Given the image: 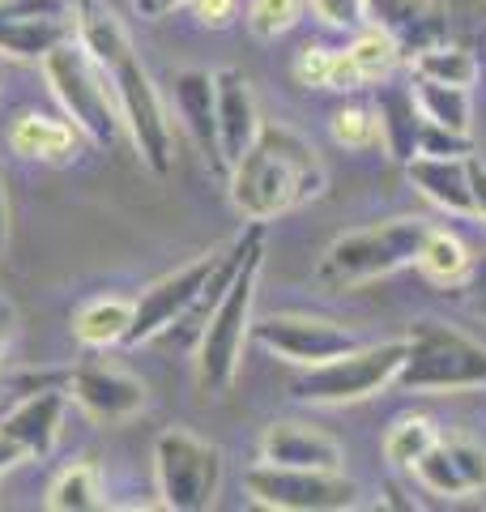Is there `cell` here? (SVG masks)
<instances>
[{
    "instance_id": "cell-1",
    "label": "cell",
    "mask_w": 486,
    "mask_h": 512,
    "mask_svg": "<svg viewBox=\"0 0 486 512\" xmlns=\"http://www.w3.org/2000/svg\"><path fill=\"white\" fill-rule=\"evenodd\" d=\"M77 43L103 64V73L111 77L116 90L124 133L133 141V150L141 154V163L154 175H167L175 167V141H171V120L162 107V94L154 86V77L145 73V64L133 52L124 22L116 18V9H107L103 0H77Z\"/></svg>"
},
{
    "instance_id": "cell-2",
    "label": "cell",
    "mask_w": 486,
    "mask_h": 512,
    "mask_svg": "<svg viewBox=\"0 0 486 512\" xmlns=\"http://www.w3.org/2000/svg\"><path fill=\"white\" fill-rule=\"evenodd\" d=\"M231 205L248 222H273L324 197L329 167L307 137L286 124H265L252 150L226 171Z\"/></svg>"
},
{
    "instance_id": "cell-3",
    "label": "cell",
    "mask_w": 486,
    "mask_h": 512,
    "mask_svg": "<svg viewBox=\"0 0 486 512\" xmlns=\"http://www.w3.org/2000/svg\"><path fill=\"white\" fill-rule=\"evenodd\" d=\"M243 252L231 269V278L218 291L209 320L197 342V389L205 397H222L239 376L243 346L252 342V308H256V282L265 265V222H248L239 231Z\"/></svg>"
},
{
    "instance_id": "cell-4",
    "label": "cell",
    "mask_w": 486,
    "mask_h": 512,
    "mask_svg": "<svg viewBox=\"0 0 486 512\" xmlns=\"http://www.w3.org/2000/svg\"><path fill=\"white\" fill-rule=\"evenodd\" d=\"M393 389L401 393H474L486 389V342L448 320L423 316L405 333V363Z\"/></svg>"
},
{
    "instance_id": "cell-5",
    "label": "cell",
    "mask_w": 486,
    "mask_h": 512,
    "mask_svg": "<svg viewBox=\"0 0 486 512\" xmlns=\"http://www.w3.org/2000/svg\"><path fill=\"white\" fill-rule=\"evenodd\" d=\"M427 231H431L427 218H388L376 222V227L337 235L320 256L316 282L324 291H354V286L380 282L418 261Z\"/></svg>"
},
{
    "instance_id": "cell-6",
    "label": "cell",
    "mask_w": 486,
    "mask_h": 512,
    "mask_svg": "<svg viewBox=\"0 0 486 512\" xmlns=\"http://www.w3.org/2000/svg\"><path fill=\"white\" fill-rule=\"evenodd\" d=\"M43 77L52 86L56 103L64 107V116L77 128L90 146L111 150L124 133V116L111 90V77L103 73V64L94 60L77 39L60 43L56 52H47L43 60Z\"/></svg>"
},
{
    "instance_id": "cell-7",
    "label": "cell",
    "mask_w": 486,
    "mask_h": 512,
    "mask_svg": "<svg viewBox=\"0 0 486 512\" xmlns=\"http://www.w3.org/2000/svg\"><path fill=\"white\" fill-rule=\"evenodd\" d=\"M405 363V338H388L376 346H354L337 359H324L316 367H303V376L290 380V397L303 406H350L367 402L397 384Z\"/></svg>"
},
{
    "instance_id": "cell-8",
    "label": "cell",
    "mask_w": 486,
    "mask_h": 512,
    "mask_svg": "<svg viewBox=\"0 0 486 512\" xmlns=\"http://www.w3.org/2000/svg\"><path fill=\"white\" fill-rule=\"evenodd\" d=\"M222 448L188 427H167L154 440V487L162 508L171 512H205L218 504L222 491Z\"/></svg>"
},
{
    "instance_id": "cell-9",
    "label": "cell",
    "mask_w": 486,
    "mask_h": 512,
    "mask_svg": "<svg viewBox=\"0 0 486 512\" xmlns=\"http://www.w3.org/2000/svg\"><path fill=\"white\" fill-rule=\"evenodd\" d=\"M243 491L273 512H346L359 504V487L342 470H290L269 461L243 474Z\"/></svg>"
},
{
    "instance_id": "cell-10",
    "label": "cell",
    "mask_w": 486,
    "mask_h": 512,
    "mask_svg": "<svg viewBox=\"0 0 486 512\" xmlns=\"http://www.w3.org/2000/svg\"><path fill=\"white\" fill-rule=\"evenodd\" d=\"M222 256H226V248H209L201 256H192L188 265L171 269V274H162L158 282L145 286V291L133 299V329H128L124 346L154 342L175 325V320H184L192 308H201L205 286L218 274Z\"/></svg>"
},
{
    "instance_id": "cell-11",
    "label": "cell",
    "mask_w": 486,
    "mask_h": 512,
    "mask_svg": "<svg viewBox=\"0 0 486 512\" xmlns=\"http://www.w3.org/2000/svg\"><path fill=\"white\" fill-rule=\"evenodd\" d=\"M252 342L269 350L273 359L282 363H295V367H316L324 359H337L346 350L359 346V333L337 325L329 316H299V312H286V316H265V320H252Z\"/></svg>"
},
{
    "instance_id": "cell-12",
    "label": "cell",
    "mask_w": 486,
    "mask_h": 512,
    "mask_svg": "<svg viewBox=\"0 0 486 512\" xmlns=\"http://www.w3.org/2000/svg\"><path fill=\"white\" fill-rule=\"evenodd\" d=\"M69 39H77L69 0H0V56L43 64Z\"/></svg>"
},
{
    "instance_id": "cell-13",
    "label": "cell",
    "mask_w": 486,
    "mask_h": 512,
    "mask_svg": "<svg viewBox=\"0 0 486 512\" xmlns=\"http://www.w3.org/2000/svg\"><path fill=\"white\" fill-rule=\"evenodd\" d=\"M410 474L418 478V487L440 495V500L482 495L486 491V444L469 436H440Z\"/></svg>"
},
{
    "instance_id": "cell-14",
    "label": "cell",
    "mask_w": 486,
    "mask_h": 512,
    "mask_svg": "<svg viewBox=\"0 0 486 512\" xmlns=\"http://www.w3.org/2000/svg\"><path fill=\"white\" fill-rule=\"evenodd\" d=\"M69 393L73 402L99 423H124L133 414L145 410L150 402V389L145 380L124 372V367H111V363H86L69 376Z\"/></svg>"
},
{
    "instance_id": "cell-15",
    "label": "cell",
    "mask_w": 486,
    "mask_h": 512,
    "mask_svg": "<svg viewBox=\"0 0 486 512\" xmlns=\"http://www.w3.org/2000/svg\"><path fill=\"white\" fill-rule=\"evenodd\" d=\"M214 107H218V150L222 167L231 171L243 154L252 150V141L261 137V107H256L252 82L239 69H218L214 73Z\"/></svg>"
},
{
    "instance_id": "cell-16",
    "label": "cell",
    "mask_w": 486,
    "mask_h": 512,
    "mask_svg": "<svg viewBox=\"0 0 486 512\" xmlns=\"http://www.w3.org/2000/svg\"><path fill=\"white\" fill-rule=\"evenodd\" d=\"M261 461L269 466H290V470H342V444L329 431L312 423H269L261 431Z\"/></svg>"
},
{
    "instance_id": "cell-17",
    "label": "cell",
    "mask_w": 486,
    "mask_h": 512,
    "mask_svg": "<svg viewBox=\"0 0 486 512\" xmlns=\"http://www.w3.org/2000/svg\"><path fill=\"white\" fill-rule=\"evenodd\" d=\"M171 103L180 111V120L188 128V137L197 141V150L205 154V163L218 175L222 167V150H218V107H214V73L205 69H184L171 77Z\"/></svg>"
},
{
    "instance_id": "cell-18",
    "label": "cell",
    "mask_w": 486,
    "mask_h": 512,
    "mask_svg": "<svg viewBox=\"0 0 486 512\" xmlns=\"http://www.w3.org/2000/svg\"><path fill=\"white\" fill-rule=\"evenodd\" d=\"M367 13L380 30L397 39L401 52H418L448 39V5L444 0H367Z\"/></svg>"
},
{
    "instance_id": "cell-19",
    "label": "cell",
    "mask_w": 486,
    "mask_h": 512,
    "mask_svg": "<svg viewBox=\"0 0 486 512\" xmlns=\"http://www.w3.org/2000/svg\"><path fill=\"white\" fill-rule=\"evenodd\" d=\"M64 397L60 389H39L22 397L5 419H0V436H9L13 444L26 453V461H39L56 448L60 440V423H64Z\"/></svg>"
},
{
    "instance_id": "cell-20",
    "label": "cell",
    "mask_w": 486,
    "mask_h": 512,
    "mask_svg": "<svg viewBox=\"0 0 486 512\" xmlns=\"http://www.w3.org/2000/svg\"><path fill=\"white\" fill-rule=\"evenodd\" d=\"M410 184L444 214L474 218V197H469V158H435V154H414L405 163Z\"/></svg>"
},
{
    "instance_id": "cell-21",
    "label": "cell",
    "mask_w": 486,
    "mask_h": 512,
    "mask_svg": "<svg viewBox=\"0 0 486 512\" xmlns=\"http://www.w3.org/2000/svg\"><path fill=\"white\" fill-rule=\"evenodd\" d=\"M371 111H376V124H380L384 154L405 167L418 154V137H423V111H418V103H414V90L380 82V99Z\"/></svg>"
},
{
    "instance_id": "cell-22",
    "label": "cell",
    "mask_w": 486,
    "mask_h": 512,
    "mask_svg": "<svg viewBox=\"0 0 486 512\" xmlns=\"http://www.w3.org/2000/svg\"><path fill=\"white\" fill-rule=\"evenodd\" d=\"M9 146H13V154L39 158V163H69V158L77 154V146H81V133L69 120L26 111V116H18L9 128Z\"/></svg>"
},
{
    "instance_id": "cell-23",
    "label": "cell",
    "mask_w": 486,
    "mask_h": 512,
    "mask_svg": "<svg viewBox=\"0 0 486 512\" xmlns=\"http://www.w3.org/2000/svg\"><path fill=\"white\" fill-rule=\"evenodd\" d=\"M128 329H133V299L124 295H99L86 299L73 312V338L90 350H107V346H124Z\"/></svg>"
},
{
    "instance_id": "cell-24",
    "label": "cell",
    "mask_w": 486,
    "mask_h": 512,
    "mask_svg": "<svg viewBox=\"0 0 486 512\" xmlns=\"http://www.w3.org/2000/svg\"><path fill=\"white\" fill-rule=\"evenodd\" d=\"M410 73L423 77V82H444V86H465L469 90L478 82L482 64H478V56L469 52V47L440 39L431 47H418V52L410 56Z\"/></svg>"
},
{
    "instance_id": "cell-25",
    "label": "cell",
    "mask_w": 486,
    "mask_h": 512,
    "mask_svg": "<svg viewBox=\"0 0 486 512\" xmlns=\"http://www.w3.org/2000/svg\"><path fill=\"white\" fill-rule=\"evenodd\" d=\"M47 508H52V512H94V508H107L99 466H94V461H73V466H64L52 478V487H47Z\"/></svg>"
},
{
    "instance_id": "cell-26",
    "label": "cell",
    "mask_w": 486,
    "mask_h": 512,
    "mask_svg": "<svg viewBox=\"0 0 486 512\" xmlns=\"http://www.w3.org/2000/svg\"><path fill=\"white\" fill-rule=\"evenodd\" d=\"M410 90H414V103H418V111H423L427 124H440V128H452V133L469 137L474 103H469L465 86H444V82H423V77H414Z\"/></svg>"
},
{
    "instance_id": "cell-27",
    "label": "cell",
    "mask_w": 486,
    "mask_h": 512,
    "mask_svg": "<svg viewBox=\"0 0 486 512\" xmlns=\"http://www.w3.org/2000/svg\"><path fill=\"white\" fill-rule=\"evenodd\" d=\"M431 282H440V286H461L465 274H469V265H474V256H469V248L461 244V235H452V231H440V227H431L427 239H423V248H418V261H414Z\"/></svg>"
},
{
    "instance_id": "cell-28",
    "label": "cell",
    "mask_w": 486,
    "mask_h": 512,
    "mask_svg": "<svg viewBox=\"0 0 486 512\" xmlns=\"http://www.w3.org/2000/svg\"><path fill=\"white\" fill-rule=\"evenodd\" d=\"M346 52H350V60H354V69H359L363 86L388 82V77H393V69H397V60H401L397 39L388 35V30H380V26L354 30V39H350Z\"/></svg>"
},
{
    "instance_id": "cell-29",
    "label": "cell",
    "mask_w": 486,
    "mask_h": 512,
    "mask_svg": "<svg viewBox=\"0 0 486 512\" xmlns=\"http://www.w3.org/2000/svg\"><path fill=\"white\" fill-rule=\"evenodd\" d=\"M435 440H440V431H435L431 419L405 414V419H397L384 431V457H388V466H397V470H414Z\"/></svg>"
},
{
    "instance_id": "cell-30",
    "label": "cell",
    "mask_w": 486,
    "mask_h": 512,
    "mask_svg": "<svg viewBox=\"0 0 486 512\" xmlns=\"http://www.w3.org/2000/svg\"><path fill=\"white\" fill-rule=\"evenodd\" d=\"M307 0H248V9H243V22L256 39H282L286 30H295L299 18H303Z\"/></svg>"
},
{
    "instance_id": "cell-31",
    "label": "cell",
    "mask_w": 486,
    "mask_h": 512,
    "mask_svg": "<svg viewBox=\"0 0 486 512\" xmlns=\"http://www.w3.org/2000/svg\"><path fill=\"white\" fill-rule=\"evenodd\" d=\"M333 141L346 150H371L380 146V124H376V111L367 107H342L333 116Z\"/></svg>"
},
{
    "instance_id": "cell-32",
    "label": "cell",
    "mask_w": 486,
    "mask_h": 512,
    "mask_svg": "<svg viewBox=\"0 0 486 512\" xmlns=\"http://www.w3.org/2000/svg\"><path fill=\"white\" fill-rule=\"evenodd\" d=\"M307 5H312L316 18L333 30H363L371 22L367 0H307Z\"/></svg>"
},
{
    "instance_id": "cell-33",
    "label": "cell",
    "mask_w": 486,
    "mask_h": 512,
    "mask_svg": "<svg viewBox=\"0 0 486 512\" xmlns=\"http://www.w3.org/2000/svg\"><path fill=\"white\" fill-rule=\"evenodd\" d=\"M418 154H435V158H469V137H465V133H452V128H440V124H427V120H423Z\"/></svg>"
},
{
    "instance_id": "cell-34",
    "label": "cell",
    "mask_w": 486,
    "mask_h": 512,
    "mask_svg": "<svg viewBox=\"0 0 486 512\" xmlns=\"http://www.w3.org/2000/svg\"><path fill=\"white\" fill-rule=\"evenodd\" d=\"M333 56H337V47H303V56L295 60V77H299L303 86L329 90V77H333Z\"/></svg>"
},
{
    "instance_id": "cell-35",
    "label": "cell",
    "mask_w": 486,
    "mask_h": 512,
    "mask_svg": "<svg viewBox=\"0 0 486 512\" xmlns=\"http://www.w3.org/2000/svg\"><path fill=\"white\" fill-rule=\"evenodd\" d=\"M235 9H239V0H192V13H197V22L201 26H231L235 18Z\"/></svg>"
},
{
    "instance_id": "cell-36",
    "label": "cell",
    "mask_w": 486,
    "mask_h": 512,
    "mask_svg": "<svg viewBox=\"0 0 486 512\" xmlns=\"http://www.w3.org/2000/svg\"><path fill=\"white\" fill-rule=\"evenodd\" d=\"M469 197H474V218L486 222V163L469 154Z\"/></svg>"
},
{
    "instance_id": "cell-37",
    "label": "cell",
    "mask_w": 486,
    "mask_h": 512,
    "mask_svg": "<svg viewBox=\"0 0 486 512\" xmlns=\"http://www.w3.org/2000/svg\"><path fill=\"white\" fill-rule=\"evenodd\" d=\"M184 5H192V0H133L137 18H145V22H162V18H167V13L184 9Z\"/></svg>"
},
{
    "instance_id": "cell-38",
    "label": "cell",
    "mask_w": 486,
    "mask_h": 512,
    "mask_svg": "<svg viewBox=\"0 0 486 512\" xmlns=\"http://www.w3.org/2000/svg\"><path fill=\"white\" fill-rule=\"evenodd\" d=\"M5 248H9V184L5 171H0V261H5Z\"/></svg>"
},
{
    "instance_id": "cell-39",
    "label": "cell",
    "mask_w": 486,
    "mask_h": 512,
    "mask_svg": "<svg viewBox=\"0 0 486 512\" xmlns=\"http://www.w3.org/2000/svg\"><path fill=\"white\" fill-rule=\"evenodd\" d=\"M465 291H474L478 299H486V256H482V261H478V256H474V265H469V274H465Z\"/></svg>"
},
{
    "instance_id": "cell-40",
    "label": "cell",
    "mask_w": 486,
    "mask_h": 512,
    "mask_svg": "<svg viewBox=\"0 0 486 512\" xmlns=\"http://www.w3.org/2000/svg\"><path fill=\"white\" fill-rule=\"evenodd\" d=\"M22 461H26V453H22V448L13 444L9 436H0V474H9L13 466H22Z\"/></svg>"
},
{
    "instance_id": "cell-41",
    "label": "cell",
    "mask_w": 486,
    "mask_h": 512,
    "mask_svg": "<svg viewBox=\"0 0 486 512\" xmlns=\"http://www.w3.org/2000/svg\"><path fill=\"white\" fill-rule=\"evenodd\" d=\"M9 333H13V308H9V303H0V350H5Z\"/></svg>"
},
{
    "instance_id": "cell-42",
    "label": "cell",
    "mask_w": 486,
    "mask_h": 512,
    "mask_svg": "<svg viewBox=\"0 0 486 512\" xmlns=\"http://www.w3.org/2000/svg\"><path fill=\"white\" fill-rule=\"evenodd\" d=\"M474 308H478V316H486V299H478V303H474Z\"/></svg>"
}]
</instances>
